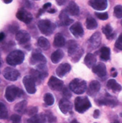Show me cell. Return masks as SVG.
Masks as SVG:
<instances>
[{"instance_id":"1","label":"cell","mask_w":122,"mask_h":123,"mask_svg":"<svg viewBox=\"0 0 122 123\" xmlns=\"http://www.w3.org/2000/svg\"><path fill=\"white\" fill-rule=\"evenodd\" d=\"M24 60V54L22 51L19 50H15L14 51H12L6 58V63L12 66H16L17 65H19L23 63Z\"/></svg>"},{"instance_id":"2","label":"cell","mask_w":122,"mask_h":123,"mask_svg":"<svg viewBox=\"0 0 122 123\" xmlns=\"http://www.w3.org/2000/svg\"><path fill=\"white\" fill-rule=\"evenodd\" d=\"M24 95L23 91L14 85H9L6 88L4 97L9 102H14L17 97H21Z\"/></svg>"},{"instance_id":"3","label":"cell","mask_w":122,"mask_h":123,"mask_svg":"<svg viewBox=\"0 0 122 123\" xmlns=\"http://www.w3.org/2000/svg\"><path fill=\"white\" fill-rule=\"evenodd\" d=\"M40 31L45 35L50 36L56 28V25L49 19H41L37 22Z\"/></svg>"},{"instance_id":"4","label":"cell","mask_w":122,"mask_h":123,"mask_svg":"<svg viewBox=\"0 0 122 123\" xmlns=\"http://www.w3.org/2000/svg\"><path fill=\"white\" fill-rule=\"evenodd\" d=\"M70 89L76 94H82L87 89V84L86 81L81 79H74L69 84Z\"/></svg>"},{"instance_id":"5","label":"cell","mask_w":122,"mask_h":123,"mask_svg":"<svg viewBox=\"0 0 122 123\" xmlns=\"http://www.w3.org/2000/svg\"><path fill=\"white\" fill-rule=\"evenodd\" d=\"M91 107V103L86 97H78L75 99V109L79 113H84Z\"/></svg>"},{"instance_id":"6","label":"cell","mask_w":122,"mask_h":123,"mask_svg":"<svg viewBox=\"0 0 122 123\" xmlns=\"http://www.w3.org/2000/svg\"><path fill=\"white\" fill-rule=\"evenodd\" d=\"M22 82L28 94H33L36 92V83L30 76H25L22 79Z\"/></svg>"},{"instance_id":"7","label":"cell","mask_w":122,"mask_h":123,"mask_svg":"<svg viewBox=\"0 0 122 123\" xmlns=\"http://www.w3.org/2000/svg\"><path fill=\"white\" fill-rule=\"evenodd\" d=\"M3 76L8 81H15L18 79L19 76V72L12 67H6L4 69L2 72Z\"/></svg>"},{"instance_id":"8","label":"cell","mask_w":122,"mask_h":123,"mask_svg":"<svg viewBox=\"0 0 122 123\" xmlns=\"http://www.w3.org/2000/svg\"><path fill=\"white\" fill-rule=\"evenodd\" d=\"M29 62H30V64L32 65H35L36 63H38V64L46 63L47 59L45 57V55H43L39 50H35L32 53L31 58L29 59Z\"/></svg>"},{"instance_id":"9","label":"cell","mask_w":122,"mask_h":123,"mask_svg":"<svg viewBox=\"0 0 122 123\" xmlns=\"http://www.w3.org/2000/svg\"><path fill=\"white\" fill-rule=\"evenodd\" d=\"M96 102L98 105H100V106L106 105V106H109L111 107H114L115 106L118 105L116 99L114 97H112L111 96H110L109 94H106L104 97L97 99Z\"/></svg>"},{"instance_id":"10","label":"cell","mask_w":122,"mask_h":123,"mask_svg":"<svg viewBox=\"0 0 122 123\" xmlns=\"http://www.w3.org/2000/svg\"><path fill=\"white\" fill-rule=\"evenodd\" d=\"M48 86L54 91H61L64 88V84L63 81L58 79L55 76H51L47 82Z\"/></svg>"},{"instance_id":"11","label":"cell","mask_w":122,"mask_h":123,"mask_svg":"<svg viewBox=\"0 0 122 123\" xmlns=\"http://www.w3.org/2000/svg\"><path fill=\"white\" fill-rule=\"evenodd\" d=\"M16 17L20 21L25 24H29L32 20V15L24 9H20L17 11Z\"/></svg>"},{"instance_id":"12","label":"cell","mask_w":122,"mask_h":123,"mask_svg":"<svg viewBox=\"0 0 122 123\" xmlns=\"http://www.w3.org/2000/svg\"><path fill=\"white\" fill-rule=\"evenodd\" d=\"M88 4L98 11H104L108 7V1L106 0H90Z\"/></svg>"},{"instance_id":"13","label":"cell","mask_w":122,"mask_h":123,"mask_svg":"<svg viewBox=\"0 0 122 123\" xmlns=\"http://www.w3.org/2000/svg\"><path fill=\"white\" fill-rule=\"evenodd\" d=\"M70 31L73 34V35L77 38L81 37L84 35V30H83V26L81 23L79 22H76L73 23L70 27Z\"/></svg>"},{"instance_id":"14","label":"cell","mask_w":122,"mask_h":123,"mask_svg":"<svg viewBox=\"0 0 122 123\" xmlns=\"http://www.w3.org/2000/svg\"><path fill=\"white\" fill-rule=\"evenodd\" d=\"M89 46L92 49L98 48L101 44V35L99 32H96L88 40Z\"/></svg>"},{"instance_id":"15","label":"cell","mask_w":122,"mask_h":123,"mask_svg":"<svg viewBox=\"0 0 122 123\" xmlns=\"http://www.w3.org/2000/svg\"><path fill=\"white\" fill-rule=\"evenodd\" d=\"M60 110L63 114H68L69 112H71V110L73 109V105L72 103L66 98H63L60 100L58 104Z\"/></svg>"},{"instance_id":"16","label":"cell","mask_w":122,"mask_h":123,"mask_svg":"<svg viewBox=\"0 0 122 123\" xmlns=\"http://www.w3.org/2000/svg\"><path fill=\"white\" fill-rule=\"evenodd\" d=\"M16 40L19 45H24L27 43L30 40V35L25 30H19L16 33Z\"/></svg>"},{"instance_id":"17","label":"cell","mask_w":122,"mask_h":123,"mask_svg":"<svg viewBox=\"0 0 122 123\" xmlns=\"http://www.w3.org/2000/svg\"><path fill=\"white\" fill-rule=\"evenodd\" d=\"M93 72L96 74L100 78H104L106 76L107 71H106V67L104 63H98L96 64L93 68H92Z\"/></svg>"},{"instance_id":"18","label":"cell","mask_w":122,"mask_h":123,"mask_svg":"<svg viewBox=\"0 0 122 123\" xmlns=\"http://www.w3.org/2000/svg\"><path fill=\"white\" fill-rule=\"evenodd\" d=\"M70 69H71V66L69 63H61L56 68V74L60 78L64 77L67 74H68L70 71Z\"/></svg>"},{"instance_id":"19","label":"cell","mask_w":122,"mask_h":123,"mask_svg":"<svg viewBox=\"0 0 122 123\" xmlns=\"http://www.w3.org/2000/svg\"><path fill=\"white\" fill-rule=\"evenodd\" d=\"M101 89V84L96 80H93L87 89V93L90 96H94Z\"/></svg>"},{"instance_id":"20","label":"cell","mask_w":122,"mask_h":123,"mask_svg":"<svg viewBox=\"0 0 122 123\" xmlns=\"http://www.w3.org/2000/svg\"><path fill=\"white\" fill-rule=\"evenodd\" d=\"M66 12L72 16H77L79 14L80 9L75 1H70L66 7Z\"/></svg>"},{"instance_id":"21","label":"cell","mask_w":122,"mask_h":123,"mask_svg":"<svg viewBox=\"0 0 122 123\" xmlns=\"http://www.w3.org/2000/svg\"><path fill=\"white\" fill-rule=\"evenodd\" d=\"M59 19H60V25H61L68 26V25H70V24H72L73 22V19H70L69 17L68 14L65 10H63L60 13Z\"/></svg>"},{"instance_id":"22","label":"cell","mask_w":122,"mask_h":123,"mask_svg":"<svg viewBox=\"0 0 122 123\" xmlns=\"http://www.w3.org/2000/svg\"><path fill=\"white\" fill-rule=\"evenodd\" d=\"M84 63L88 68H93L96 63V57L93 53H87L84 58Z\"/></svg>"},{"instance_id":"23","label":"cell","mask_w":122,"mask_h":123,"mask_svg":"<svg viewBox=\"0 0 122 123\" xmlns=\"http://www.w3.org/2000/svg\"><path fill=\"white\" fill-rule=\"evenodd\" d=\"M67 50L68 55L71 57L79 48H78V45L76 41L73 40H70L67 42Z\"/></svg>"},{"instance_id":"24","label":"cell","mask_w":122,"mask_h":123,"mask_svg":"<svg viewBox=\"0 0 122 123\" xmlns=\"http://www.w3.org/2000/svg\"><path fill=\"white\" fill-rule=\"evenodd\" d=\"M47 120L46 115L44 113L37 114L27 120L28 123H45Z\"/></svg>"},{"instance_id":"25","label":"cell","mask_w":122,"mask_h":123,"mask_svg":"<svg viewBox=\"0 0 122 123\" xmlns=\"http://www.w3.org/2000/svg\"><path fill=\"white\" fill-rule=\"evenodd\" d=\"M53 45L56 48H62L65 45V39L61 33H57L54 37Z\"/></svg>"},{"instance_id":"26","label":"cell","mask_w":122,"mask_h":123,"mask_svg":"<svg viewBox=\"0 0 122 123\" xmlns=\"http://www.w3.org/2000/svg\"><path fill=\"white\" fill-rule=\"evenodd\" d=\"M63 56H64V53L62 50L60 49L56 50L51 55V61L55 64L58 63L63 59Z\"/></svg>"},{"instance_id":"27","label":"cell","mask_w":122,"mask_h":123,"mask_svg":"<svg viewBox=\"0 0 122 123\" xmlns=\"http://www.w3.org/2000/svg\"><path fill=\"white\" fill-rule=\"evenodd\" d=\"M99 53H100V58L102 61H107L110 59L111 57V50L108 47H102L100 50H99Z\"/></svg>"},{"instance_id":"28","label":"cell","mask_w":122,"mask_h":123,"mask_svg":"<svg viewBox=\"0 0 122 123\" xmlns=\"http://www.w3.org/2000/svg\"><path fill=\"white\" fill-rule=\"evenodd\" d=\"M27 102L26 100H22L16 104L14 107V110L19 114H24L27 110Z\"/></svg>"},{"instance_id":"29","label":"cell","mask_w":122,"mask_h":123,"mask_svg":"<svg viewBox=\"0 0 122 123\" xmlns=\"http://www.w3.org/2000/svg\"><path fill=\"white\" fill-rule=\"evenodd\" d=\"M108 89L112 90L113 92H120L122 89V86L118 84L116 82V80L114 79H109L107 82V84H106Z\"/></svg>"},{"instance_id":"30","label":"cell","mask_w":122,"mask_h":123,"mask_svg":"<svg viewBox=\"0 0 122 123\" xmlns=\"http://www.w3.org/2000/svg\"><path fill=\"white\" fill-rule=\"evenodd\" d=\"M102 31L109 40H112L115 37V33L113 32V28L109 24L104 26L102 27Z\"/></svg>"},{"instance_id":"31","label":"cell","mask_w":122,"mask_h":123,"mask_svg":"<svg viewBox=\"0 0 122 123\" xmlns=\"http://www.w3.org/2000/svg\"><path fill=\"white\" fill-rule=\"evenodd\" d=\"M86 25L88 30H95L96 28H97L98 27V23L96 20V19H94L93 17L89 16L87 17L86 21Z\"/></svg>"},{"instance_id":"32","label":"cell","mask_w":122,"mask_h":123,"mask_svg":"<svg viewBox=\"0 0 122 123\" xmlns=\"http://www.w3.org/2000/svg\"><path fill=\"white\" fill-rule=\"evenodd\" d=\"M37 45L40 48L43 50H47L50 47V44L49 40L45 37H40L37 40Z\"/></svg>"},{"instance_id":"33","label":"cell","mask_w":122,"mask_h":123,"mask_svg":"<svg viewBox=\"0 0 122 123\" xmlns=\"http://www.w3.org/2000/svg\"><path fill=\"white\" fill-rule=\"evenodd\" d=\"M29 74H30V76L34 79L35 83L38 84H40L42 82V81L44 79L42 76H41V74L36 69H31L29 71Z\"/></svg>"},{"instance_id":"34","label":"cell","mask_w":122,"mask_h":123,"mask_svg":"<svg viewBox=\"0 0 122 123\" xmlns=\"http://www.w3.org/2000/svg\"><path fill=\"white\" fill-rule=\"evenodd\" d=\"M36 70L41 74V76H42L43 79H45L47 76V75H48L47 67L46 66V63H40V64H38L37 66Z\"/></svg>"},{"instance_id":"35","label":"cell","mask_w":122,"mask_h":123,"mask_svg":"<svg viewBox=\"0 0 122 123\" xmlns=\"http://www.w3.org/2000/svg\"><path fill=\"white\" fill-rule=\"evenodd\" d=\"M43 99H44V102H45V105H47V106H52L54 104V102H55L54 97L50 93H46L44 95Z\"/></svg>"},{"instance_id":"36","label":"cell","mask_w":122,"mask_h":123,"mask_svg":"<svg viewBox=\"0 0 122 123\" xmlns=\"http://www.w3.org/2000/svg\"><path fill=\"white\" fill-rule=\"evenodd\" d=\"M83 50L82 49V48H79L72 56H71V60H72V61L73 62H74V63H77L80 59H81V58L82 57V55H83Z\"/></svg>"},{"instance_id":"37","label":"cell","mask_w":122,"mask_h":123,"mask_svg":"<svg viewBox=\"0 0 122 123\" xmlns=\"http://www.w3.org/2000/svg\"><path fill=\"white\" fill-rule=\"evenodd\" d=\"M0 117L2 120H5L8 117V111L3 102L0 103Z\"/></svg>"},{"instance_id":"38","label":"cell","mask_w":122,"mask_h":123,"mask_svg":"<svg viewBox=\"0 0 122 123\" xmlns=\"http://www.w3.org/2000/svg\"><path fill=\"white\" fill-rule=\"evenodd\" d=\"M37 111H38V108H37V107H32V106H31V107H29V108L27 109L25 114H27V115H29V116L33 117V116H35V115H37Z\"/></svg>"},{"instance_id":"39","label":"cell","mask_w":122,"mask_h":123,"mask_svg":"<svg viewBox=\"0 0 122 123\" xmlns=\"http://www.w3.org/2000/svg\"><path fill=\"white\" fill-rule=\"evenodd\" d=\"M114 16L118 18V19H120L122 17V5H116L115 7H114Z\"/></svg>"},{"instance_id":"40","label":"cell","mask_w":122,"mask_h":123,"mask_svg":"<svg viewBox=\"0 0 122 123\" xmlns=\"http://www.w3.org/2000/svg\"><path fill=\"white\" fill-rule=\"evenodd\" d=\"M19 25L17 23V22H12V24H10L9 25V27H8V31L10 32L11 33H15V32H18V30H19Z\"/></svg>"},{"instance_id":"41","label":"cell","mask_w":122,"mask_h":123,"mask_svg":"<svg viewBox=\"0 0 122 123\" xmlns=\"http://www.w3.org/2000/svg\"><path fill=\"white\" fill-rule=\"evenodd\" d=\"M95 15L101 20H106L109 18V14L107 12H95Z\"/></svg>"},{"instance_id":"42","label":"cell","mask_w":122,"mask_h":123,"mask_svg":"<svg viewBox=\"0 0 122 123\" xmlns=\"http://www.w3.org/2000/svg\"><path fill=\"white\" fill-rule=\"evenodd\" d=\"M45 115H46L47 119L49 123H55V122H56V117L53 115V114L50 111H47Z\"/></svg>"},{"instance_id":"43","label":"cell","mask_w":122,"mask_h":123,"mask_svg":"<svg viewBox=\"0 0 122 123\" xmlns=\"http://www.w3.org/2000/svg\"><path fill=\"white\" fill-rule=\"evenodd\" d=\"M62 91H63V95L65 97V98L69 99V98H70L72 97V93H71L72 91L70 89H69L68 88L64 87Z\"/></svg>"},{"instance_id":"44","label":"cell","mask_w":122,"mask_h":123,"mask_svg":"<svg viewBox=\"0 0 122 123\" xmlns=\"http://www.w3.org/2000/svg\"><path fill=\"white\" fill-rule=\"evenodd\" d=\"M21 116L17 114L12 115L11 116V121L12 123H21Z\"/></svg>"},{"instance_id":"45","label":"cell","mask_w":122,"mask_h":123,"mask_svg":"<svg viewBox=\"0 0 122 123\" xmlns=\"http://www.w3.org/2000/svg\"><path fill=\"white\" fill-rule=\"evenodd\" d=\"M115 47L117 49L122 50V34L121 35H119V37L116 40V41L115 43Z\"/></svg>"},{"instance_id":"46","label":"cell","mask_w":122,"mask_h":123,"mask_svg":"<svg viewBox=\"0 0 122 123\" xmlns=\"http://www.w3.org/2000/svg\"><path fill=\"white\" fill-rule=\"evenodd\" d=\"M99 116H100V111L99 110H96L93 112V117L97 119L99 117Z\"/></svg>"},{"instance_id":"47","label":"cell","mask_w":122,"mask_h":123,"mask_svg":"<svg viewBox=\"0 0 122 123\" xmlns=\"http://www.w3.org/2000/svg\"><path fill=\"white\" fill-rule=\"evenodd\" d=\"M51 3H50V2H47V3H45L44 5H43V6H42V9H44V10H46V9H49V8H50L51 7Z\"/></svg>"},{"instance_id":"48","label":"cell","mask_w":122,"mask_h":123,"mask_svg":"<svg viewBox=\"0 0 122 123\" xmlns=\"http://www.w3.org/2000/svg\"><path fill=\"white\" fill-rule=\"evenodd\" d=\"M111 76L113 77H116L117 76V72L116 71V70H115L114 68H111Z\"/></svg>"},{"instance_id":"49","label":"cell","mask_w":122,"mask_h":123,"mask_svg":"<svg viewBox=\"0 0 122 123\" xmlns=\"http://www.w3.org/2000/svg\"><path fill=\"white\" fill-rule=\"evenodd\" d=\"M24 3H25V6H27V8H32V4H31L30 1H25Z\"/></svg>"},{"instance_id":"50","label":"cell","mask_w":122,"mask_h":123,"mask_svg":"<svg viewBox=\"0 0 122 123\" xmlns=\"http://www.w3.org/2000/svg\"><path fill=\"white\" fill-rule=\"evenodd\" d=\"M56 2H57L60 6H61V5L64 4L66 2V1H65V0H61V1H60V0H57V1H56Z\"/></svg>"},{"instance_id":"51","label":"cell","mask_w":122,"mask_h":123,"mask_svg":"<svg viewBox=\"0 0 122 123\" xmlns=\"http://www.w3.org/2000/svg\"><path fill=\"white\" fill-rule=\"evenodd\" d=\"M56 11H57L56 9L52 8V9H49L47 10V12H49V13H50V14H53V13H55Z\"/></svg>"},{"instance_id":"52","label":"cell","mask_w":122,"mask_h":123,"mask_svg":"<svg viewBox=\"0 0 122 123\" xmlns=\"http://www.w3.org/2000/svg\"><path fill=\"white\" fill-rule=\"evenodd\" d=\"M4 38H5V34L3 32H1L0 33V41H3Z\"/></svg>"},{"instance_id":"53","label":"cell","mask_w":122,"mask_h":123,"mask_svg":"<svg viewBox=\"0 0 122 123\" xmlns=\"http://www.w3.org/2000/svg\"><path fill=\"white\" fill-rule=\"evenodd\" d=\"M44 11H45V10H44L42 8V9H39V12H38V14H37V17H39V16H40V15H41V14H42L44 12Z\"/></svg>"},{"instance_id":"54","label":"cell","mask_w":122,"mask_h":123,"mask_svg":"<svg viewBox=\"0 0 122 123\" xmlns=\"http://www.w3.org/2000/svg\"><path fill=\"white\" fill-rule=\"evenodd\" d=\"M12 1V0H3V2L4 3H5V4H9V3H11Z\"/></svg>"},{"instance_id":"55","label":"cell","mask_w":122,"mask_h":123,"mask_svg":"<svg viewBox=\"0 0 122 123\" xmlns=\"http://www.w3.org/2000/svg\"><path fill=\"white\" fill-rule=\"evenodd\" d=\"M79 123L76 120H73L72 121H71V123Z\"/></svg>"},{"instance_id":"56","label":"cell","mask_w":122,"mask_h":123,"mask_svg":"<svg viewBox=\"0 0 122 123\" xmlns=\"http://www.w3.org/2000/svg\"><path fill=\"white\" fill-rule=\"evenodd\" d=\"M119 123V122H118V121H115V122H114V123Z\"/></svg>"},{"instance_id":"57","label":"cell","mask_w":122,"mask_h":123,"mask_svg":"<svg viewBox=\"0 0 122 123\" xmlns=\"http://www.w3.org/2000/svg\"><path fill=\"white\" fill-rule=\"evenodd\" d=\"M121 24H122V22H121Z\"/></svg>"},{"instance_id":"58","label":"cell","mask_w":122,"mask_h":123,"mask_svg":"<svg viewBox=\"0 0 122 123\" xmlns=\"http://www.w3.org/2000/svg\"></svg>"}]
</instances>
